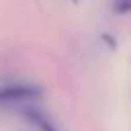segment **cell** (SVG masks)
<instances>
[{"label": "cell", "instance_id": "cell-1", "mask_svg": "<svg viewBox=\"0 0 131 131\" xmlns=\"http://www.w3.org/2000/svg\"><path fill=\"white\" fill-rule=\"evenodd\" d=\"M39 96H41V90L37 86H29V84H10V86L0 88V104L31 100V98H39Z\"/></svg>", "mask_w": 131, "mask_h": 131}, {"label": "cell", "instance_id": "cell-2", "mask_svg": "<svg viewBox=\"0 0 131 131\" xmlns=\"http://www.w3.org/2000/svg\"><path fill=\"white\" fill-rule=\"evenodd\" d=\"M23 115H25L27 119H31L41 131H57V129L53 127V123H51V121H49L37 106H25V108H23Z\"/></svg>", "mask_w": 131, "mask_h": 131}, {"label": "cell", "instance_id": "cell-3", "mask_svg": "<svg viewBox=\"0 0 131 131\" xmlns=\"http://www.w3.org/2000/svg\"><path fill=\"white\" fill-rule=\"evenodd\" d=\"M113 8H115L117 14L131 12V0H115V2H113Z\"/></svg>", "mask_w": 131, "mask_h": 131}, {"label": "cell", "instance_id": "cell-4", "mask_svg": "<svg viewBox=\"0 0 131 131\" xmlns=\"http://www.w3.org/2000/svg\"><path fill=\"white\" fill-rule=\"evenodd\" d=\"M102 39L106 41V45H108V47H117V41H115L111 35H106V33H104V35H102Z\"/></svg>", "mask_w": 131, "mask_h": 131}]
</instances>
